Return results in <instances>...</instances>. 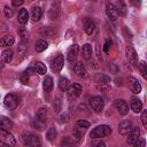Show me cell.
Returning a JSON list of instances; mask_svg holds the SVG:
<instances>
[{"mask_svg":"<svg viewBox=\"0 0 147 147\" xmlns=\"http://www.w3.org/2000/svg\"><path fill=\"white\" fill-rule=\"evenodd\" d=\"M21 140L23 141V144L25 146H29V147H41V140H40V137L37 136L36 133H24L22 134V138Z\"/></svg>","mask_w":147,"mask_h":147,"instance_id":"cell-1","label":"cell"},{"mask_svg":"<svg viewBox=\"0 0 147 147\" xmlns=\"http://www.w3.org/2000/svg\"><path fill=\"white\" fill-rule=\"evenodd\" d=\"M15 39L13 36H5L0 39V47H7V46H11L14 44Z\"/></svg>","mask_w":147,"mask_h":147,"instance_id":"cell-26","label":"cell"},{"mask_svg":"<svg viewBox=\"0 0 147 147\" xmlns=\"http://www.w3.org/2000/svg\"><path fill=\"white\" fill-rule=\"evenodd\" d=\"M11 126H13L11 119H9V118L6 117V116H1V117H0V127H1V129L8 131V129H10Z\"/></svg>","mask_w":147,"mask_h":147,"instance_id":"cell-24","label":"cell"},{"mask_svg":"<svg viewBox=\"0 0 147 147\" xmlns=\"http://www.w3.org/2000/svg\"><path fill=\"white\" fill-rule=\"evenodd\" d=\"M69 119H70V116H69L67 113H63V114L60 116V121H61L62 123H67V122H69Z\"/></svg>","mask_w":147,"mask_h":147,"instance_id":"cell-46","label":"cell"},{"mask_svg":"<svg viewBox=\"0 0 147 147\" xmlns=\"http://www.w3.org/2000/svg\"><path fill=\"white\" fill-rule=\"evenodd\" d=\"M74 71H75V74H77V76H79V77H86L87 76V71H86V69H85V67L83 65V63L82 62H76L75 64H74Z\"/></svg>","mask_w":147,"mask_h":147,"instance_id":"cell-15","label":"cell"},{"mask_svg":"<svg viewBox=\"0 0 147 147\" xmlns=\"http://www.w3.org/2000/svg\"><path fill=\"white\" fill-rule=\"evenodd\" d=\"M139 70H140V72H141V76L144 77V78H147V71H146V62L145 61H141L140 62V64H139Z\"/></svg>","mask_w":147,"mask_h":147,"instance_id":"cell-35","label":"cell"},{"mask_svg":"<svg viewBox=\"0 0 147 147\" xmlns=\"http://www.w3.org/2000/svg\"><path fill=\"white\" fill-rule=\"evenodd\" d=\"M95 80H96V83L107 84V82H109V80H110V78H109V77H107V76H105V75H99V76H96V77H95Z\"/></svg>","mask_w":147,"mask_h":147,"instance_id":"cell-34","label":"cell"},{"mask_svg":"<svg viewBox=\"0 0 147 147\" xmlns=\"http://www.w3.org/2000/svg\"><path fill=\"white\" fill-rule=\"evenodd\" d=\"M61 147H75V142L70 138H63L61 141Z\"/></svg>","mask_w":147,"mask_h":147,"instance_id":"cell-32","label":"cell"},{"mask_svg":"<svg viewBox=\"0 0 147 147\" xmlns=\"http://www.w3.org/2000/svg\"><path fill=\"white\" fill-rule=\"evenodd\" d=\"M129 87H130L131 92L134 93V94H139L141 92V85H140L139 80L137 78H134V77H130V79H129Z\"/></svg>","mask_w":147,"mask_h":147,"instance_id":"cell-11","label":"cell"},{"mask_svg":"<svg viewBox=\"0 0 147 147\" xmlns=\"http://www.w3.org/2000/svg\"><path fill=\"white\" fill-rule=\"evenodd\" d=\"M118 14H122V15H125L126 14V6L121 1V2H118Z\"/></svg>","mask_w":147,"mask_h":147,"instance_id":"cell-38","label":"cell"},{"mask_svg":"<svg viewBox=\"0 0 147 147\" xmlns=\"http://www.w3.org/2000/svg\"><path fill=\"white\" fill-rule=\"evenodd\" d=\"M59 13H60V5H59V2H54L49 9L51 20H56L59 17Z\"/></svg>","mask_w":147,"mask_h":147,"instance_id":"cell-18","label":"cell"},{"mask_svg":"<svg viewBox=\"0 0 147 147\" xmlns=\"http://www.w3.org/2000/svg\"><path fill=\"white\" fill-rule=\"evenodd\" d=\"M33 69H34L36 74H39V75H45L47 71V68L42 62H36L33 64Z\"/></svg>","mask_w":147,"mask_h":147,"instance_id":"cell-28","label":"cell"},{"mask_svg":"<svg viewBox=\"0 0 147 147\" xmlns=\"http://www.w3.org/2000/svg\"><path fill=\"white\" fill-rule=\"evenodd\" d=\"M94 147H106V145H105V142H102V141H100V142H98Z\"/></svg>","mask_w":147,"mask_h":147,"instance_id":"cell-51","label":"cell"},{"mask_svg":"<svg viewBox=\"0 0 147 147\" xmlns=\"http://www.w3.org/2000/svg\"><path fill=\"white\" fill-rule=\"evenodd\" d=\"M145 145H146L145 138H139V139L133 144V147H145Z\"/></svg>","mask_w":147,"mask_h":147,"instance_id":"cell-40","label":"cell"},{"mask_svg":"<svg viewBox=\"0 0 147 147\" xmlns=\"http://www.w3.org/2000/svg\"><path fill=\"white\" fill-rule=\"evenodd\" d=\"M96 88H98L99 91H103V92H108V91L110 90V86H109L108 84H99V85H96Z\"/></svg>","mask_w":147,"mask_h":147,"instance_id":"cell-42","label":"cell"},{"mask_svg":"<svg viewBox=\"0 0 147 147\" xmlns=\"http://www.w3.org/2000/svg\"><path fill=\"white\" fill-rule=\"evenodd\" d=\"M36 119L46 123V122H47V109H46V108H40V109H38V110H37V114H36Z\"/></svg>","mask_w":147,"mask_h":147,"instance_id":"cell-22","label":"cell"},{"mask_svg":"<svg viewBox=\"0 0 147 147\" xmlns=\"http://www.w3.org/2000/svg\"><path fill=\"white\" fill-rule=\"evenodd\" d=\"M125 55H126V59L129 60V62L133 67H137L138 65V55H137V52L134 51V48L132 46H126V48H125Z\"/></svg>","mask_w":147,"mask_h":147,"instance_id":"cell-6","label":"cell"},{"mask_svg":"<svg viewBox=\"0 0 147 147\" xmlns=\"http://www.w3.org/2000/svg\"><path fill=\"white\" fill-rule=\"evenodd\" d=\"M17 20H18V23L21 24H25L29 20V13L26 9L22 8L20 11H18V16H17Z\"/></svg>","mask_w":147,"mask_h":147,"instance_id":"cell-23","label":"cell"},{"mask_svg":"<svg viewBox=\"0 0 147 147\" xmlns=\"http://www.w3.org/2000/svg\"><path fill=\"white\" fill-rule=\"evenodd\" d=\"M29 78H30V77L23 72V75L21 76V82H22L23 84H28V82H29Z\"/></svg>","mask_w":147,"mask_h":147,"instance_id":"cell-49","label":"cell"},{"mask_svg":"<svg viewBox=\"0 0 147 147\" xmlns=\"http://www.w3.org/2000/svg\"><path fill=\"white\" fill-rule=\"evenodd\" d=\"M82 54H83V57L85 60H90L92 57V54H93V51H92V46L90 44H85L83 46V49H82Z\"/></svg>","mask_w":147,"mask_h":147,"instance_id":"cell-20","label":"cell"},{"mask_svg":"<svg viewBox=\"0 0 147 147\" xmlns=\"http://www.w3.org/2000/svg\"><path fill=\"white\" fill-rule=\"evenodd\" d=\"M0 147H10V146H8V145H6V144H2V145H0Z\"/></svg>","mask_w":147,"mask_h":147,"instance_id":"cell-52","label":"cell"},{"mask_svg":"<svg viewBox=\"0 0 147 147\" xmlns=\"http://www.w3.org/2000/svg\"><path fill=\"white\" fill-rule=\"evenodd\" d=\"M1 59H2V62H5V63L11 62V60H13V51H11L10 48L5 49V51L1 53Z\"/></svg>","mask_w":147,"mask_h":147,"instance_id":"cell-25","label":"cell"},{"mask_svg":"<svg viewBox=\"0 0 147 147\" xmlns=\"http://www.w3.org/2000/svg\"><path fill=\"white\" fill-rule=\"evenodd\" d=\"M0 142L6 144V145H8L10 147H13V146L16 145V140H15L14 136L9 131L3 130L1 127H0Z\"/></svg>","mask_w":147,"mask_h":147,"instance_id":"cell-3","label":"cell"},{"mask_svg":"<svg viewBox=\"0 0 147 147\" xmlns=\"http://www.w3.org/2000/svg\"><path fill=\"white\" fill-rule=\"evenodd\" d=\"M127 134H129V137H127V144L133 145V144L139 139L140 130H139V127H132L131 131H130Z\"/></svg>","mask_w":147,"mask_h":147,"instance_id":"cell-12","label":"cell"},{"mask_svg":"<svg viewBox=\"0 0 147 147\" xmlns=\"http://www.w3.org/2000/svg\"><path fill=\"white\" fill-rule=\"evenodd\" d=\"M40 33H41L42 36H45V37H46V36H47V37H51V36L53 34V31H52L49 28H44V29L40 31Z\"/></svg>","mask_w":147,"mask_h":147,"instance_id":"cell-43","label":"cell"},{"mask_svg":"<svg viewBox=\"0 0 147 147\" xmlns=\"http://www.w3.org/2000/svg\"><path fill=\"white\" fill-rule=\"evenodd\" d=\"M78 51H79V47H78L77 44H74V45H71V46L69 47L68 53H67V59H68L69 62H72V61L77 57V55H78Z\"/></svg>","mask_w":147,"mask_h":147,"instance_id":"cell-13","label":"cell"},{"mask_svg":"<svg viewBox=\"0 0 147 147\" xmlns=\"http://www.w3.org/2000/svg\"><path fill=\"white\" fill-rule=\"evenodd\" d=\"M131 109L134 113H140L142 110V102L138 98H132L131 99Z\"/></svg>","mask_w":147,"mask_h":147,"instance_id":"cell-17","label":"cell"},{"mask_svg":"<svg viewBox=\"0 0 147 147\" xmlns=\"http://www.w3.org/2000/svg\"><path fill=\"white\" fill-rule=\"evenodd\" d=\"M17 32H18V36H20L22 39H26V38H28V31H26L25 28H20V29L17 30Z\"/></svg>","mask_w":147,"mask_h":147,"instance_id":"cell-37","label":"cell"},{"mask_svg":"<svg viewBox=\"0 0 147 147\" xmlns=\"http://www.w3.org/2000/svg\"><path fill=\"white\" fill-rule=\"evenodd\" d=\"M3 11H5V16L7 18H10L13 16V9L9 7V6H5L3 7Z\"/></svg>","mask_w":147,"mask_h":147,"instance_id":"cell-39","label":"cell"},{"mask_svg":"<svg viewBox=\"0 0 147 147\" xmlns=\"http://www.w3.org/2000/svg\"><path fill=\"white\" fill-rule=\"evenodd\" d=\"M41 16H42V9H41L40 7H33V8H32V11H31V17H32V20H33L34 22H37V21H39V20L41 18Z\"/></svg>","mask_w":147,"mask_h":147,"instance_id":"cell-27","label":"cell"},{"mask_svg":"<svg viewBox=\"0 0 147 147\" xmlns=\"http://www.w3.org/2000/svg\"><path fill=\"white\" fill-rule=\"evenodd\" d=\"M76 124H77L78 127H82V129H87L90 126V123L87 121H85V119H79V121H77Z\"/></svg>","mask_w":147,"mask_h":147,"instance_id":"cell-36","label":"cell"},{"mask_svg":"<svg viewBox=\"0 0 147 147\" xmlns=\"http://www.w3.org/2000/svg\"><path fill=\"white\" fill-rule=\"evenodd\" d=\"M32 126H33L34 129L39 130V131H42V130H45V129H46V123H44V122H40V121H37V119H34V121L32 122Z\"/></svg>","mask_w":147,"mask_h":147,"instance_id":"cell-31","label":"cell"},{"mask_svg":"<svg viewBox=\"0 0 147 147\" xmlns=\"http://www.w3.org/2000/svg\"><path fill=\"white\" fill-rule=\"evenodd\" d=\"M63 64H64V57L62 54H57L55 56V59L53 60V63H52V69L56 72H60L61 69L63 68Z\"/></svg>","mask_w":147,"mask_h":147,"instance_id":"cell-10","label":"cell"},{"mask_svg":"<svg viewBox=\"0 0 147 147\" xmlns=\"http://www.w3.org/2000/svg\"><path fill=\"white\" fill-rule=\"evenodd\" d=\"M132 127H133V126H132V123H131L130 121H123V122H121L119 125H118V132H119L121 134L125 136V134H127V133L131 131Z\"/></svg>","mask_w":147,"mask_h":147,"instance_id":"cell-14","label":"cell"},{"mask_svg":"<svg viewBox=\"0 0 147 147\" xmlns=\"http://www.w3.org/2000/svg\"><path fill=\"white\" fill-rule=\"evenodd\" d=\"M141 122L145 129H147V111L146 110H141Z\"/></svg>","mask_w":147,"mask_h":147,"instance_id":"cell-41","label":"cell"},{"mask_svg":"<svg viewBox=\"0 0 147 147\" xmlns=\"http://www.w3.org/2000/svg\"><path fill=\"white\" fill-rule=\"evenodd\" d=\"M115 107H116V109L118 110V113H119L121 115H123V116H125V115L129 113V105H127L126 101L123 100V99H117V100H115Z\"/></svg>","mask_w":147,"mask_h":147,"instance_id":"cell-9","label":"cell"},{"mask_svg":"<svg viewBox=\"0 0 147 147\" xmlns=\"http://www.w3.org/2000/svg\"><path fill=\"white\" fill-rule=\"evenodd\" d=\"M2 68H3V64H2V62L0 61V69H2Z\"/></svg>","mask_w":147,"mask_h":147,"instance_id":"cell-53","label":"cell"},{"mask_svg":"<svg viewBox=\"0 0 147 147\" xmlns=\"http://www.w3.org/2000/svg\"><path fill=\"white\" fill-rule=\"evenodd\" d=\"M72 139H74L75 141H79V139H80V133H79L78 131H74V132H72Z\"/></svg>","mask_w":147,"mask_h":147,"instance_id":"cell-48","label":"cell"},{"mask_svg":"<svg viewBox=\"0 0 147 147\" xmlns=\"http://www.w3.org/2000/svg\"><path fill=\"white\" fill-rule=\"evenodd\" d=\"M28 42H29L28 38H26V39H22V41H21V44H20V46H18V52H20V53H24V52L26 51V48H28Z\"/></svg>","mask_w":147,"mask_h":147,"instance_id":"cell-33","label":"cell"},{"mask_svg":"<svg viewBox=\"0 0 147 147\" xmlns=\"http://www.w3.org/2000/svg\"><path fill=\"white\" fill-rule=\"evenodd\" d=\"M59 88L62 92H67L70 88V82H69V79L65 78V77H61L59 79Z\"/></svg>","mask_w":147,"mask_h":147,"instance_id":"cell-21","label":"cell"},{"mask_svg":"<svg viewBox=\"0 0 147 147\" xmlns=\"http://www.w3.org/2000/svg\"><path fill=\"white\" fill-rule=\"evenodd\" d=\"M110 44H111L110 39H106V41H105V44H103V52H105V53H108V52H109Z\"/></svg>","mask_w":147,"mask_h":147,"instance_id":"cell-45","label":"cell"},{"mask_svg":"<svg viewBox=\"0 0 147 147\" xmlns=\"http://www.w3.org/2000/svg\"><path fill=\"white\" fill-rule=\"evenodd\" d=\"M106 13H107V16L109 17V20L113 21V22L117 21V18L119 17L117 7L115 5H113V3H107V6H106Z\"/></svg>","mask_w":147,"mask_h":147,"instance_id":"cell-7","label":"cell"},{"mask_svg":"<svg viewBox=\"0 0 147 147\" xmlns=\"http://www.w3.org/2000/svg\"><path fill=\"white\" fill-rule=\"evenodd\" d=\"M24 74L25 75H28L29 77L31 76V75H33V74H36V71H34V69H33V67H30V68H28L25 71H24Z\"/></svg>","mask_w":147,"mask_h":147,"instance_id":"cell-47","label":"cell"},{"mask_svg":"<svg viewBox=\"0 0 147 147\" xmlns=\"http://www.w3.org/2000/svg\"><path fill=\"white\" fill-rule=\"evenodd\" d=\"M90 106L95 113H101L105 107V101L101 96H93L90 99Z\"/></svg>","mask_w":147,"mask_h":147,"instance_id":"cell-4","label":"cell"},{"mask_svg":"<svg viewBox=\"0 0 147 147\" xmlns=\"http://www.w3.org/2000/svg\"><path fill=\"white\" fill-rule=\"evenodd\" d=\"M111 133V127L108 125H99L96 127H94L91 132V138L92 139H96V138H103L107 137Z\"/></svg>","mask_w":147,"mask_h":147,"instance_id":"cell-2","label":"cell"},{"mask_svg":"<svg viewBox=\"0 0 147 147\" xmlns=\"http://www.w3.org/2000/svg\"><path fill=\"white\" fill-rule=\"evenodd\" d=\"M53 107H54L55 111H60V110H61V100H60L59 98H56V99L54 100V105H53Z\"/></svg>","mask_w":147,"mask_h":147,"instance_id":"cell-44","label":"cell"},{"mask_svg":"<svg viewBox=\"0 0 147 147\" xmlns=\"http://www.w3.org/2000/svg\"><path fill=\"white\" fill-rule=\"evenodd\" d=\"M56 134H57L56 129H55V127H49V129L47 130V132H46V139H47L49 142H53V141L55 140V138H56Z\"/></svg>","mask_w":147,"mask_h":147,"instance_id":"cell-29","label":"cell"},{"mask_svg":"<svg viewBox=\"0 0 147 147\" xmlns=\"http://www.w3.org/2000/svg\"><path fill=\"white\" fill-rule=\"evenodd\" d=\"M94 29H95V24H94V22H93L92 20L87 18V20L84 22V30H85V32H86L87 34L91 36V34L94 32Z\"/></svg>","mask_w":147,"mask_h":147,"instance_id":"cell-19","label":"cell"},{"mask_svg":"<svg viewBox=\"0 0 147 147\" xmlns=\"http://www.w3.org/2000/svg\"><path fill=\"white\" fill-rule=\"evenodd\" d=\"M13 6L15 7H18V6H22L23 5V0H13Z\"/></svg>","mask_w":147,"mask_h":147,"instance_id":"cell-50","label":"cell"},{"mask_svg":"<svg viewBox=\"0 0 147 147\" xmlns=\"http://www.w3.org/2000/svg\"><path fill=\"white\" fill-rule=\"evenodd\" d=\"M47 47H48V44H47V41H46V40H42V39H40V40H38V41L36 42L34 49H36L37 52H42V51H45Z\"/></svg>","mask_w":147,"mask_h":147,"instance_id":"cell-30","label":"cell"},{"mask_svg":"<svg viewBox=\"0 0 147 147\" xmlns=\"http://www.w3.org/2000/svg\"><path fill=\"white\" fill-rule=\"evenodd\" d=\"M3 103H5V106H6L8 109H14V108H16L17 105H18V99H17V96H16L15 94L9 93V94H7V95L5 96Z\"/></svg>","mask_w":147,"mask_h":147,"instance_id":"cell-8","label":"cell"},{"mask_svg":"<svg viewBox=\"0 0 147 147\" xmlns=\"http://www.w3.org/2000/svg\"><path fill=\"white\" fill-rule=\"evenodd\" d=\"M82 91H83V87H82V85L79 83L74 84V86H71L67 91V98H68V100H75L76 98H78L80 95Z\"/></svg>","mask_w":147,"mask_h":147,"instance_id":"cell-5","label":"cell"},{"mask_svg":"<svg viewBox=\"0 0 147 147\" xmlns=\"http://www.w3.org/2000/svg\"><path fill=\"white\" fill-rule=\"evenodd\" d=\"M53 86H54V82H53V78L51 76H46L44 82H42V87L45 90V92H51L53 90Z\"/></svg>","mask_w":147,"mask_h":147,"instance_id":"cell-16","label":"cell"}]
</instances>
